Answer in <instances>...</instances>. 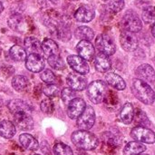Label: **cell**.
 I'll use <instances>...</instances> for the list:
<instances>
[{
    "label": "cell",
    "instance_id": "cell-1",
    "mask_svg": "<svg viewBox=\"0 0 155 155\" xmlns=\"http://www.w3.org/2000/svg\"><path fill=\"white\" fill-rule=\"evenodd\" d=\"M71 140L77 148L85 151L94 150L99 143L98 138L94 134L84 130L74 132L72 134Z\"/></svg>",
    "mask_w": 155,
    "mask_h": 155
},
{
    "label": "cell",
    "instance_id": "cell-2",
    "mask_svg": "<svg viewBox=\"0 0 155 155\" xmlns=\"http://www.w3.org/2000/svg\"><path fill=\"white\" fill-rule=\"evenodd\" d=\"M134 96L144 104H153L155 101V93L152 87L141 79H134L132 84Z\"/></svg>",
    "mask_w": 155,
    "mask_h": 155
},
{
    "label": "cell",
    "instance_id": "cell-3",
    "mask_svg": "<svg viewBox=\"0 0 155 155\" xmlns=\"http://www.w3.org/2000/svg\"><path fill=\"white\" fill-rule=\"evenodd\" d=\"M106 83L102 80H96L92 82L87 86V96L90 101L95 104L103 102L105 92H106Z\"/></svg>",
    "mask_w": 155,
    "mask_h": 155
},
{
    "label": "cell",
    "instance_id": "cell-4",
    "mask_svg": "<svg viewBox=\"0 0 155 155\" xmlns=\"http://www.w3.org/2000/svg\"><path fill=\"white\" fill-rule=\"evenodd\" d=\"M131 136L142 143L153 144L155 143V133L144 126H136L131 132Z\"/></svg>",
    "mask_w": 155,
    "mask_h": 155
},
{
    "label": "cell",
    "instance_id": "cell-5",
    "mask_svg": "<svg viewBox=\"0 0 155 155\" xmlns=\"http://www.w3.org/2000/svg\"><path fill=\"white\" fill-rule=\"evenodd\" d=\"M95 45L100 53L107 56L113 55L116 50V46L114 40L109 35L104 34L97 36V38L95 39Z\"/></svg>",
    "mask_w": 155,
    "mask_h": 155
},
{
    "label": "cell",
    "instance_id": "cell-6",
    "mask_svg": "<svg viewBox=\"0 0 155 155\" xmlns=\"http://www.w3.org/2000/svg\"><path fill=\"white\" fill-rule=\"evenodd\" d=\"M95 123V113L92 106L88 105L85 107L83 114L77 118V126L80 130L88 131Z\"/></svg>",
    "mask_w": 155,
    "mask_h": 155
},
{
    "label": "cell",
    "instance_id": "cell-7",
    "mask_svg": "<svg viewBox=\"0 0 155 155\" xmlns=\"http://www.w3.org/2000/svg\"><path fill=\"white\" fill-rule=\"evenodd\" d=\"M122 25L125 31L137 33L143 28L142 20L134 13H126L122 19Z\"/></svg>",
    "mask_w": 155,
    "mask_h": 155
},
{
    "label": "cell",
    "instance_id": "cell-8",
    "mask_svg": "<svg viewBox=\"0 0 155 155\" xmlns=\"http://www.w3.org/2000/svg\"><path fill=\"white\" fill-rule=\"evenodd\" d=\"M67 63L70 65V67L77 74L84 75L89 73L90 68L87 62L79 55H75V54L69 55L67 57Z\"/></svg>",
    "mask_w": 155,
    "mask_h": 155
},
{
    "label": "cell",
    "instance_id": "cell-9",
    "mask_svg": "<svg viewBox=\"0 0 155 155\" xmlns=\"http://www.w3.org/2000/svg\"><path fill=\"white\" fill-rule=\"evenodd\" d=\"M25 67L32 73H40L45 68V59L41 54H31L25 59Z\"/></svg>",
    "mask_w": 155,
    "mask_h": 155
},
{
    "label": "cell",
    "instance_id": "cell-10",
    "mask_svg": "<svg viewBox=\"0 0 155 155\" xmlns=\"http://www.w3.org/2000/svg\"><path fill=\"white\" fill-rule=\"evenodd\" d=\"M120 43L122 47L127 52H133L138 47V39L134 33L123 31L120 35Z\"/></svg>",
    "mask_w": 155,
    "mask_h": 155
},
{
    "label": "cell",
    "instance_id": "cell-11",
    "mask_svg": "<svg viewBox=\"0 0 155 155\" xmlns=\"http://www.w3.org/2000/svg\"><path fill=\"white\" fill-rule=\"evenodd\" d=\"M66 83L68 86L74 91H83L87 87L86 78L77 73H71L66 77Z\"/></svg>",
    "mask_w": 155,
    "mask_h": 155
},
{
    "label": "cell",
    "instance_id": "cell-12",
    "mask_svg": "<svg viewBox=\"0 0 155 155\" xmlns=\"http://www.w3.org/2000/svg\"><path fill=\"white\" fill-rule=\"evenodd\" d=\"M86 107L85 102L82 98L73 99L67 105V115L70 119H77Z\"/></svg>",
    "mask_w": 155,
    "mask_h": 155
},
{
    "label": "cell",
    "instance_id": "cell-13",
    "mask_svg": "<svg viewBox=\"0 0 155 155\" xmlns=\"http://www.w3.org/2000/svg\"><path fill=\"white\" fill-rule=\"evenodd\" d=\"M14 115V124H15L19 129L24 131H30L34 127V120L30 114L27 113H16Z\"/></svg>",
    "mask_w": 155,
    "mask_h": 155
},
{
    "label": "cell",
    "instance_id": "cell-14",
    "mask_svg": "<svg viewBox=\"0 0 155 155\" xmlns=\"http://www.w3.org/2000/svg\"><path fill=\"white\" fill-rule=\"evenodd\" d=\"M76 51L85 61H91L94 56V47L90 41L81 40L76 45Z\"/></svg>",
    "mask_w": 155,
    "mask_h": 155
},
{
    "label": "cell",
    "instance_id": "cell-15",
    "mask_svg": "<svg viewBox=\"0 0 155 155\" xmlns=\"http://www.w3.org/2000/svg\"><path fill=\"white\" fill-rule=\"evenodd\" d=\"M95 12L90 5H82L74 13V18L81 23H88L94 18Z\"/></svg>",
    "mask_w": 155,
    "mask_h": 155
},
{
    "label": "cell",
    "instance_id": "cell-16",
    "mask_svg": "<svg viewBox=\"0 0 155 155\" xmlns=\"http://www.w3.org/2000/svg\"><path fill=\"white\" fill-rule=\"evenodd\" d=\"M42 52L44 54V56L48 59L49 57L59 55V47L58 45L50 38H45L43 43L41 44Z\"/></svg>",
    "mask_w": 155,
    "mask_h": 155
},
{
    "label": "cell",
    "instance_id": "cell-17",
    "mask_svg": "<svg viewBox=\"0 0 155 155\" xmlns=\"http://www.w3.org/2000/svg\"><path fill=\"white\" fill-rule=\"evenodd\" d=\"M7 107H8L10 113L13 114H15L16 113H22V112L31 114V112H32L31 106L27 103H25V101L20 100V99H15V100L10 101L7 104Z\"/></svg>",
    "mask_w": 155,
    "mask_h": 155
},
{
    "label": "cell",
    "instance_id": "cell-18",
    "mask_svg": "<svg viewBox=\"0 0 155 155\" xmlns=\"http://www.w3.org/2000/svg\"><path fill=\"white\" fill-rule=\"evenodd\" d=\"M136 75L143 81L153 82L155 80L154 69L150 64H142L136 69Z\"/></svg>",
    "mask_w": 155,
    "mask_h": 155
},
{
    "label": "cell",
    "instance_id": "cell-19",
    "mask_svg": "<svg viewBox=\"0 0 155 155\" xmlns=\"http://www.w3.org/2000/svg\"><path fill=\"white\" fill-rule=\"evenodd\" d=\"M105 82L110 84L112 87L117 89V90H124L126 87V84L124 82V80L123 79V77H121L120 75H118L115 73L113 72H109L106 73L105 74Z\"/></svg>",
    "mask_w": 155,
    "mask_h": 155
},
{
    "label": "cell",
    "instance_id": "cell-20",
    "mask_svg": "<svg viewBox=\"0 0 155 155\" xmlns=\"http://www.w3.org/2000/svg\"><path fill=\"white\" fill-rule=\"evenodd\" d=\"M111 60L109 58V56L102 54V53H99L95 58H94V66H95V69L100 72V73H105L107 71L110 70L111 68Z\"/></svg>",
    "mask_w": 155,
    "mask_h": 155
},
{
    "label": "cell",
    "instance_id": "cell-21",
    "mask_svg": "<svg viewBox=\"0 0 155 155\" xmlns=\"http://www.w3.org/2000/svg\"><path fill=\"white\" fill-rule=\"evenodd\" d=\"M24 45H25V52H28L29 54H40L41 52H42L41 44H40L39 40L35 36H27V37H25V41H24Z\"/></svg>",
    "mask_w": 155,
    "mask_h": 155
},
{
    "label": "cell",
    "instance_id": "cell-22",
    "mask_svg": "<svg viewBox=\"0 0 155 155\" xmlns=\"http://www.w3.org/2000/svg\"><path fill=\"white\" fill-rule=\"evenodd\" d=\"M21 145L28 151H36L39 148L38 141L29 134H22L19 136Z\"/></svg>",
    "mask_w": 155,
    "mask_h": 155
},
{
    "label": "cell",
    "instance_id": "cell-23",
    "mask_svg": "<svg viewBox=\"0 0 155 155\" xmlns=\"http://www.w3.org/2000/svg\"><path fill=\"white\" fill-rule=\"evenodd\" d=\"M120 120L124 124H130L134 119V109L131 103H126L122 108L120 114Z\"/></svg>",
    "mask_w": 155,
    "mask_h": 155
},
{
    "label": "cell",
    "instance_id": "cell-24",
    "mask_svg": "<svg viewBox=\"0 0 155 155\" xmlns=\"http://www.w3.org/2000/svg\"><path fill=\"white\" fill-rule=\"evenodd\" d=\"M146 151V146L137 141L130 142L126 144L124 150V155H139Z\"/></svg>",
    "mask_w": 155,
    "mask_h": 155
},
{
    "label": "cell",
    "instance_id": "cell-25",
    "mask_svg": "<svg viewBox=\"0 0 155 155\" xmlns=\"http://www.w3.org/2000/svg\"><path fill=\"white\" fill-rule=\"evenodd\" d=\"M15 125L14 123L4 120L0 123V136L5 139H11L15 134Z\"/></svg>",
    "mask_w": 155,
    "mask_h": 155
},
{
    "label": "cell",
    "instance_id": "cell-26",
    "mask_svg": "<svg viewBox=\"0 0 155 155\" xmlns=\"http://www.w3.org/2000/svg\"><path fill=\"white\" fill-rule=\"evenodd\" d=\"M7 24H8L9 27L12 30L16 31V32H22L23 29H24V25H25L24 18L19 14H14V15H12L8 18Z\"/></svg>",
    "mask_w": 155,
    "mask_h": 155
},
{
    "label": "cell",
    "instance_id": "cell-27",
    "mask_svg": "<svg viewBox=\"0 0 155 155\" xmlns=\"http://www.w3.org/2000/svg\"><path fill=\"white\" fill-rule=\"evenodd\" d=\"M29 85L28 79L24 75H15L12 80V86L17 92H25Z\"/></svg>",
    "mask_w": 155,
    "mask_h": 155
},
{
    "label": "cell",
    "instance_id": "cell-28",
    "mask_svg": "<svg viewBox=\"0 0 155 155\" xmlns=\"http://www.w3.org/2000/svg\"><path fill=\"white\" fill-rule=\"evenodd\" d=\"M74 35L76 38L80 39V40H86V41H91L94 36V33L93 31V29H91L88 26H79L76 28L75 32H74Z\"/></svg>",
    "mask_w": 155,
    "mask_h": 155
},
{
    "label": "cell",
    "instance_id": "cell-29",
    "mask_svg": "<svg viewBox=\"0 0 155 155\" xmlns=\"http://www.w3.org/2000/svg\"><path fill=\"white\" fill-rule=\"evenodd\" d=\"M9 55L10 57L14 60V61H16V62H22V61H25L27 57L26 55V52L25 50L20 46V45H13L10 50H9Z\"/></svg>",
    "mask_w": 155,
    "mask_h": 155
},
{
    "label": "cell",
    "instance_id": "cell-30",
    "mask_svg": "<svg viewBox=\"0 0 155 155\" xmlns=\"http://www.w3.org/2000/svg\"><path fill=\"white\" fill-rule=\"evenodd\" d=\"M143 19L145 23L154 25L155 24V6H147L143 10Z\"/></svg>",
    "mask_w": 155,
    "mask_h": 155
},
{
    "label": "cell",
    "instance_id": "cell-31",
    "mask_svg": "<svg viewBox=\"0 0 155 155\" xmlns=\"http://www.w3.org/2000/svg\"><path fill=\"white\" fill-rule=\"evenodd\" d=\"M53 151L54 155H74L72 149L67 144H64L63 143H58L54 144Z\"/></svg>",
    "mask_w": 155,
    "mask_h": 155
},
{
    "label": "cell",
    "instance_id": "cell-32",
    "mask_svg": "<svg viewBox=\"0 0 155 155\" xmlns=\"http://www.w3.org/2000/svg\"><path fill=\"white\" fill-rule=\"evenodd\" d=\"M43 93L48 97V98H52V97H55L58 96L59 94H61L60 93V89L59 87H57L55 84H45L43 86Z\"/></svg>",
    "mask_w": 155,
    "mask_h": 155
},
{
    "label": "cell",
    "instance_id": "cell-33",
    "mask_svg": "<svg viewBox=\"0 0 155 155\" xmlns=\"http://www.w3.org/2000/svg\"><path fill=\"white\" fill-rule=\"evenodd\" d=\"M47 62L49 64V65L55 69V70H63L64 69L65 67V64H64V60L61 58L60 54L59 55H55V56H52V57H49L47 59Z\"/></svg>",
    "mask_w": 155,
    "mask_h": 155
},
{
    "label": "cell",
    "instance_id": "cell-34",
    "mask_svg": "<svg viewBox=\"0 0 155 155\" xmlns=\"http://www.w3.org/2000/svg\"><path fill=\"white\" fill-rule=\"evenodd\" d=\"M61 98L64 104H69L73 99L76 98V93L70 87H66L61 92Z\"/></svg>",
    "mask_w": 155,
    "mask_h": 155
},
{
    "label": "cell",
    "instance_id": "cell-35",
    "mask_svg": "<svg viewBox=\"0 0 155 155\" xmlns=\"http://www.w3.org/2000/svg\"><path fill=\"white\" fill-rule=\"evenodd\" d=\"M40 77H41V80L46 84H51L55 82V75L50 69L43 70L40 74Z\"/></svg>",
    "mask_w": 155,
    "mask_h": 155
},
{
    "label": "cell",
    "instance_id": "cell-36",
    "mask_svg": "<svg viewBox=\"0 0 155 155\" xmlns=\"http://www.w3.org/2000/svg\"><path fill=\"white\" fill-rule=\"evenodd\" d=\"M40 108H41V111L43 113L47 114H52L54 112V103L49 98L44 99L41 102V104H40Z\"/></svg>",
    "mask_w": 155,
    "mask_h": 155
},
{
    "label": "cell",
    "instance_id": "cell-37",
    "mask_svg": "<svg viewBox=\"0 0 155 155\" xmlns=\"http://www.w3.org/2000/svg\"><path fill=\"white\" fill-rule=\"evenodd\" d=\"M108 7L111 11L114 13L120 12L124 7V0H109Z\"/></svg>",
    "mask_w": 155,
    "mask_h": 155
},
{
    "label": "cell",
    "instance_id": "cell-38",
    "mask_svg": "<svg viewBox=\"0 0 155 155\" xmlns=\"http://www.w3.org/2000/svg\"><path fill=\"white\" fill-rule=\"evenodd\" d=\"M152 34H153V35L155 37V24L153 25V26H152Z\"/></svg>",
    "mask_w": 155,
    "mask_h": 155
},
{
    "label": "cell",
    "instance_id": "cell-39",
    "mask_svg": "<svg viewBox=\"0 0 155 155\" xmlns=\"http://www.w3.org/2000/svg\"><path fill=\"white\" fill-rule=\"evenodd\" d=\"M4 10V5L2 4V2L0 1V13H2V11Z\"/></svg>",
    "mask_w": 155,
    "mask_h": 155
},
{
    "label": "cell",
    "instance_id": "cell-40",
    "mask_svg": "<svg viewBox=\"0 0 155 155\" xmlns=\"http://www.w3.org/2000/svg\"><path fill=\"white\" fill-rule=\"evenodd\" d=\"M49 1H50V2H52V3H54V4H57L59 0H49Z\"/></svg>",
    "mask_w": 155,
    "mask_h": 155
},
{
    "label": "cell",
    "instance_id": "cell-41",
    "mask_svg": "<svg viewBox=\"0 0 155 155\" xmlns=\"http://www.w3.org/2000/svg\"><path fill=\"white\" fill-rule=\"evenodd\" d=\"M139 155H149V154H146V153H141V154Z\"/></svg>",
    "mask_w": 155,
    "mask_h": 155
},
{
    "label": "cell",
    "instance_id": "cell-42",
    "mask_svg": "<svg viewBox=\"0 0 155 155\" xmlns=\"http://www.w3.org/2000/svg\"><path fill=\"white\" fill-rule=\"evenodd\" d=\"M0 150H1V144H0Z\"/></svg>",
    "mask_w": 155,
    "mask_h": 155
},
{
    "label": "cell",
    "instance_id": "cell-43",
    "mask_svg": "<svg viewBox=\"0 0 155 155\" xmlns=\"http://www.w3.org/2000/svg\"><path fill=\"white\" fill-rule=\"evenodd\" d=\"M35 155H40V154H35Z\"/></svg>",
    "mask_w": 155,
    "mask_h": 155
}]
</instances>
